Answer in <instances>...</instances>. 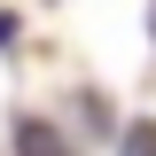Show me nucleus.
Listing matches in <instances>:
<instances>
[{
    "mask_svg": "<svg viewBox=\"0 0 156 156\" xmlns=\"http://www.w3.org/2000/svg\"><path fill=\"white\" fill-rule=\"evenodd\" d=\"M16 156H62V140L47 125H16Z\"/></svg>",
    "mask_w": 156,
    "mask_h": 156,
    "instance_id": "nucleus-1",
    "label": "nucleus"
},
{
    "mask_svg": "<svg viewBox=\"0 0 156 156\" xmlns=\"http://www.w3.org/2000/svg\"><path fill=\"white\" fill-rule=\"evenodd\" d=\"M117 156H156V125H133V133L117 140Z\"/></svg>",
    "mask_w": 156,
    "mask_h": 156,
    "instance_id": "nucleus-2",
    "label": "nucleus"
},
{
    "mask_svg": "<svg viewBox=\"0 0 156 156\" xmlns=\"http://www.w3.org/2000/svg\"><path fill=\"white\" fill-rule=\"evenodd\" d=\"M148 39H156V0H148Z\"/></svg>",
    "mask_w": 156,
    "mask_h": 156,
    "instance_id": "nucleus-3",
    "label": "nucleus"
}]
</instances>
